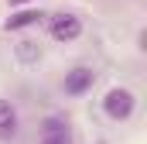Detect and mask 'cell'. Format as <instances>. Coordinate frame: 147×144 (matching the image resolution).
<instances>
[{
  "instance_id": "1",
  "label": "cell",
  "mask_w": 147,
  "mask_h": 144,
  "mask_svg": "<svg viewBox=\"0 0 147 144\" xmlns=\"http://www.w3.org/2000/svg\"><path fill=\"white\" fill-rule=\"evenodd\" d=\"M134 110H137V96H134L130 89H123V86H113L110 93L103 96V113H106L110 120H116V124L130 120Z\"/></svg>"
},
{
  "instance_id": "2",
  "label": "cell",
  "mask_w": 147,
  "mask_h": 144,
  "mask_svg": "<svg viewBox=\"0 0 147 144\" xmlns=\"http://www.w3.org/2000/svg\"><path fill=\"white\" fill-rule=\"evenodd\" d=\"M48 35L58 45H72L75 38H82V17L79 14H51L48 17Z\"/></svg>"
},
{
  "instance_id": "9",
  "label": "cell",
  "mask_w": 147,
  "mask_h": 144,
  "mask_svg": "<svg viewBox=\"0 0 147 144\" xmlns=\"http://www.w3.org/2000/svg\"><path fill=\"white\" fill-rule=\"evenodd\" d=\"M24 3H31V0H10V7H24Z\"/></svg>"
},
{
  "instance_id": "6",
  "label": "cell",
  "mask_w": 147,
  "mask_h": 144,
  "mask_svg": "<svg viewBox=\"0 0 147 144\" xmlns=\"http://www.w3.org/2000/svg\"><path fill=\"white\" fill-rule=\"evenodd\" d=\"M48 134H69V120L65 117H45L41 120V137H48Z\"/></svg>"
},
{
  "instance_id": "8",
  "label": "cell",
  "mask_w": 147,
  "mask_h": 144,
  "mask_svg": "<svg viewBox=\"0 0 147 144\" xmlns=\"http://www.w3.org/2000/svg\"><path fill=\"white\" fill-rule=\"evenodd\" d=\"M41 144H72V134H48L41 137Z\"/></svg>"
},
{
  "instance_id": "3",
  "label": "cell",
  "mask_w": 147,
  "mask_h": 144,
  "mask_svg": "<svg viewBox=\"0 0 147 144\" xmlns=\"http://www.w3.org/2000/svg\"><path fill=\"white\" fill-rule=\"evenodd\" d=\"M92 82H96V69L92 65H72L65 72V79H62V93L65 96H86L92 89Z\"/></svg>"
},
{
  "instance_id": "4",
  "label": "cell",
  "mask_w": 147,
  "mask_h": 144,
  "mask_svg": "<svg viewBox=\"0 0 147 144\" xmlns=\"http://www.w3.org/2000/svg\"><path fill=\"white\" fill-rule=\"evenodd\" d=\"M41 17H48V14L38 10V7H14V14L3 21V31H24V28H34V24H41Z\"/></svg>"
},
{
  "instance_id": "5",
  "label": "cell",
  "mask_w": 147,
  "mask_h": 144,
  "mask_svg": "<svg viewBox=\"0 0 147 144\" xmlns=\"http://www.w3.org/2000/svg\"><path fill=\"white\" fill-rule=\"evenodd\" d=\"M17 130H21V113H17V107L10 100L0 96V141L17 137Z\"/></svg>"
},
{
  "instance_id": "7",
  "label": "cell",
  "mask_w": 147,
  "mask_h": 144,
  "mask_svg": "<svg viewBox=\"0 0 147 144\" xmlns=\"http://www.w3.org/2000/svg\"><path fill=\"white\" fill-rule=\"evenodd\" d=\"M17 58H21V62H28V65H31V62H38V58H41L38 41H21V45H17Z\"/></svg>"
}]
</instances>
